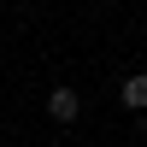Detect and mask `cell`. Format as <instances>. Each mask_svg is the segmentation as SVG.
Returning <instances> with one entry per match:
<instances>
[{"instance_id":"7a4b0ae2","label":"cell","mask_w":147,"mask_h":147,"mask_svg":"<svg viewBox=\"0 0 147 147\" xmlns=\"http://www.w3.org/2000/svg\"><path fill=\"white\" fill-rule=\"evenodd\" d=\"M118 100H124L129 112H147V71H136V77H124V88H118Z\"/></svg>"},{"instance_id":"6da1fadb","label":"cell","mask_w":147,"mask_h":147,"mask_svg":"<svg viewBox=\"0 0 147 147\" xmlns=\"http://www.w3.org/2000/svg\"><path fill=\"white\" fill-rule=\"evenodd\" d=\"M47 112H53V124H71V118L82 112V94L77 88H53L47 94Z\"/></svg>"},{"instance_id":"3957f363","label":"cell","mask_w":147,"mask_h":147,"mask_svg":"<svg viewBox=\"0 0 147 147\" xmlns=\"http://www.w3.org/2000/svg\"><path fill=\"white\" fill-rule=\"evenodd\" d=\"M141 136H147V118H141Z\"/></svg>"}]
</instances>
